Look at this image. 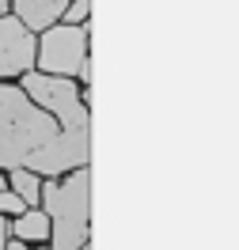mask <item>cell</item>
<instances>
[{
    "mask_svg": "<svg viewBox=\"0 0 239 250\" xmlns=\"http://www.w3.org/2000/svg\"><path fill=\"white\" fill-rule=\"evenodd\" d=\"M53 137H57L53 114L34 106L27 91L0 83V171L27 167V156Z\"/></svg>",
    "mask_w": 239,
    "mask_h": 250,
    "instance_id": "obj_1",
    "label": "cell"
},
{
    "mask_svg": "<svg viewBox=\"0 0 239 250\" xmlns=\"http://www.w3.org/2000/svg\"><path fill=\"white\" fill-rule=\"evenodd\" d=\"M46 212L53 250H80L87 243V216H91V174L80 167L68 182L46 186Z\"/></svg>",
    "mask_w": 239,
    "mask_h": 250,
    "instance_id": "obj_2",
    "label": "cell"
},
{
    "mask_svg": "<svg viewBox=\"0 0 239 250\" xmlns=\"http://www.w3.org/2000/svg\"><path fill=\"white\" fill-rule=\"evenodd\" d=\"M23 91L34 106H42L46 114H53L65 129H87V106L80 103L76 87L65 76H42V72H23Z\"/></svg>",
    "mask_w": 239,
    "mask_h": 250,
    "instance_id": "obj_3",
    "label": "cell"
},
{
    "mask_svg": "<svg viewBox=\"0 0 239 250\" xmlns=\"http://www.w3.org/2000/svg\"><path fill=\"white\" fill-rule=\"evenodd\" d=\"M38 57L42 68L53 76H80V68L87 64V27H46Z\"/></svg>",
    "mask_w": 239,
    "mask_h": 250,
    "instance_id": "obj_4",
    "label": "cell"
},
{
    "mask_svg": "<svg viewBox=\"0 0 239 250\" xmlns=\"http://www.w3.org/2000/svg\"><path fill=\"white\" fill-rule=\"evenodd\" d=\"M91 129H65L57 133L53 141H46L42 148H34L27 156V171L34 174H61V171H72V167H84L87 156H91Z\"/></svg>",
    "mask_w": 239,
    "mask_h": 250,
    "instance_id": "obj_5",
    "label": "cell"
},
{
    "mask_svg": "<svg viewBox=\"0 0 239 250\" xmlns=\"http://www.w3.org/2000/svg\"><path fill=\"white\" fill-rule=\"evenodd\" d=\"M34 64V38L19 19L0 16V80L23 76Z\"/></svg>",
    "mask_w": 239,
    "mask_h": 250,
    "instance_id": "obj_6",
    "label": "cell"
},
{
    "mask_svg": "<svg viewBox=\"0 0 239 250\" xmlns=\"http://www.w3.org/2000/svg\"><path fill=\"white\" fill-rule=\"evenodd\" d=\"M68 0H16V12H19V23L27 31H46L53 27L57 19L65 16Z\"/></svg>",
    "mask_w": 239,
    "mask_h": 250,
    "instance_id": "obj_7",
    "label": "cell"
},
{
    "mask_svg": "<svg viewBox=\"0 0 239 250\" xmlns=\"http://www.w3.org/2000/svg\"><path fill=\"white\" fill-rule=\"evenodd\" d=\"M46 235H49V216H42L38 208L19 212V220H16V239L31 243V239H46Z\"/></svg>",
    "mask_w": 239,
    "mask_h": 250,
    "instance_id": "obj_8",
    "label": "cell"
},
{
    "mask_svg": "<svg viewBox=\"0 0 239 250\" xmlns=\"http://www.w3.org/2000/svg\"><path fill=\"white\" fill-rule=\"evenodd\" d=\"M12 186H16V193L23 197V205H38V197H42V182H38V174L27 171V167H12Z\"/></svg>",
    "mask_w": 239,
    "mask_h": 250,
    "instance_id": "obj_9",
    "label": "cell"
},
{
    "mask_svg": "<svg viewBox=\"0 0 239 250\" xmlns=\"http://www.w3.org/2000/svg\"><path fill=\"white\" fill-rule=\"evenodd\" d=\"M0 212H27V205L16 189H0Z\"/></svg>",
    "mask_w": 239,
    "mask_h": 250,
    "instance_id": "obj_10",
    "label": "cell"
},
{
    "mask_svg": "<svg viewBox=\"0 0 239 250\" xmlns=\"http://www.w3.org/2000/svg\"><path fill=\"white\" fill-rule=\"evenodd\" d=\"M87 12H91V4H87V0H76L72 8H65V16H68L72 27H84V23H87Z\"/></svg>",
    "mask_w": 239,
    "mask_h": 250,
    "instance_id": "obj_11",
    "label": "cell"
},
{
    "mask_svg": "<svg viewBox=\"0 0 239 250\" xmlns=\"http://www.w3.org/2000/svg\"><path fill=\"white\" fill-rule=\"evenodd\" d=\"M8 247V224H4V216H0V250Z\"/></svg>",
    "mask_w": 239,
    "mask_h": 250,
    "instance_id": "obj_12",
    "label": "cell"
},
{
    "mask_svg": "<svg viewBox=\"0 0 239 250\" xmlns=\"http://www.w3.org/2000/svg\"><path fill=\"white\" fill-rule=\"evenodd\" d=\"M8 4H12V0H0V16H4V12H8Z\"/></svg>",
    "mask_w": 239,
    "mask_h": 250,
    "instance_id": "obj_13",
    "label": "cell"
},
{
    "mask_svg": "<svg viewBox=\"0 0 239 250\" xmlns=\"http://www.w3.org/2000/svg\"><path fill=\"white\" fill-rule=\"evenodd\" d=\"M80 250H87V243H84V247H80Z\"/></svg>",
    "mask_w": 239,
    "mask_h": 250,
    "instance_id": "obj_14",
    "label": "cell"
}]
</instances>
